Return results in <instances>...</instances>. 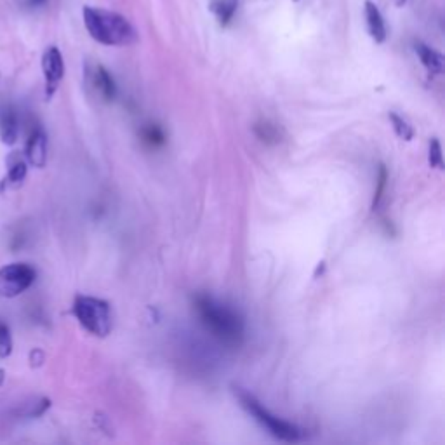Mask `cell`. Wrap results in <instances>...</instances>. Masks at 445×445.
Listing matches in <instances>:
<instances>
[{
	"instance_id": "obj_1",
	"label": "cell",
	"mask_w": 445,
	"mask_h": 445,
	"mask_svg": "<svg viewBox=\"0 0 445 445\" xmlns=\"http://www.w3.org/2000/svg\"><path fill=\"white\" fill-rule=\"evenodd\" d=\"M195 310L202 326L225 345H238L244 338V320L235 310L209 296L195 299Z\"/></svg>"
},
{
	"instance_id": "obj_2",
	"label": "cell",
	"mask_w": 445,
	"mask_h": 445,
	"mask_svg": "<svg viewBox=\"0 0 445 445\" xmlns=\"http://www.w3.org/2000/svg\"><path fill=\"white\" fill-rule=\"evenodd\" d=\"M84 23L91 37L103 45H117L126 47L137 42V34L129 19L120 16L119 12L106 11L101 8L86 5L84 11Z\"/></svg>"
},
{
	"instance_id": "obj_3",
	"label": "cell",
	"mask_w": 445,
	"mask_h": 445,
	"mask_svg": "<svg viewBox=\"0 0 445 445\" xmlns=\"http://www.w3.org/2000/svg\"><path fill=\"white\" fill-rule=\"evenodd\" d=\"M233 393L237 397V400L240 402L242 409L247 412L249 415H253L254 420L271 435V437L278 438L282 442H299L304 438V430L303 428L296 426V424L289 423L286 420H280L278 415L271 414L253 393L245 391L244 388H238L235 386Z\"/></svg>"
},
{
	"instance_id": "obj_4",
	"label": "cell",
	"mask_w": 445,
	"mask_h": 445,
	"mask_svg": "<svg viewBox=\"0 0 445 445\" xmlns=\"http://www.w3.org/2000/svg\"><path fill=\"white\" fill-rule=\"evenodd\" d=\"M73 315L87 332L104 338L111 330L110 304L93 296H77L73 301Z\"/></svg>"
},
{
	"instance_id": "obj_5",
	"label": "cell",
	"mask_w": 445,
	"mask_h": 445,
	"mask_svg": "<svg viewBox=\"0 0 445 445\" xmlns=\"http://www.w3.org/2000/svg\"><path fill=\"white\" fill-rule=\"evenodd\" d=\"M37 271L26 263H12L0 268V296L16 297L30 289Z\"/></svg>"
},
{
	"instance_id": "obj_6",
	"label": "cell",
	"mask_w": 445,
	"mask_h": 445,
	"mask_svg": "<svg viewBox=\"0 0 445 445\" xmlns=\"http://www.w3.org/2000/svg\"><path fill=\"white\" fill-rule=\"evenodd\" d=\"M42 71L45 78V98L51 100L65 77V61L58 47H47L42 56Z\"/></svg>"
},
{
	"instance_id": "obj_7",
	"label": "cell",
	"mask_w": 445,
	"mask_h": 445,
	"mask_svg": "<svg viewBox=\"0 0 445 445\" xmlns=\"http://www.w3.org/2000/svg\"><path fill=\"white\" fill-rule=\"evenodd\" d=\"M26 159L37 169L45 167V162H47V136L42 129L32 133L30 139L26 143Z\"/></svg>"
},
{
	"instance_id": "obj_8",
	"label": "cell",
	"mask_w": 445,
	"mask_h": 445,
	"mask_svg": "<svg viewBox=\"0 0 445 445\" xmlns=\"http://www.w3.org/2000/svg\"><path fill=\"white\" fill-rule=\"evenodd\" d=\"M364 11L369 35H371L376 44H383V42L386 41V37H388V32H386V25L385 19H383L381 11H379L378 5H376L374 2H371V0H365Z\"/></svg>"
},
{
	"instance_id": "obj_9",
	"label": "cell",
	"mask_w": 445,
	"mask_h": 445,
	"mask_svg": "<svg viewBox=\"0 0 445 445\" xmlns=\"http://www.w3.org/2000/svg\"><path fill=\"white\" fill-rule=\"evenodd\" d=\"M0 139L8 146L18 141V119L11 106L0 108Z\"/></svg>"
},
{
	"instance_id": "obj_10",
	"label": "cell",
	"mask_w": 445,
	"mask_h": 445,
	"mask_svg": "<svg viewBox=\"0 0 445 445\" xmlns=\"http://www.w3.org/2000/svg\"><path fill=\"white\" fill-rule=\"evenodd\" d=\"M91 78H93L94 89L98 91V94H100L104 101H111L113 98H115V94H117L115 80H113V77L108 73L106 68L96 67L94 68L93 77Z\"/></svg>"
},
{
	"instance_id": "obj_11",
	"label": "cell",
	"mask_w": 445,
	"mask_h": 445,
	"mask_svg": "<svg viewBox=\"0 0 445 445\" xmlns=\"http://www.w3.org/2000/svg\"><path fill=\"white\" fill-rule=\"evenodd\" d=\"M414 49L418 58H420L421 63H423V67L426 68L430 73L440 75L442 71H444V56H442L440 52L428 47V45H424L423 42H418V44L414 45Z\"/></svg>"
},
{
	"instance_id": "obj_12",
	"label": "cell",
	"mask_w": 445,
	"mask_h": 445,
	"mask_svg": "<svg viewBox=\"0 0 445 445\" xmlns=\"http://www.w3.org/2000/svg\"><path fill=\"white\" fill-rule=\"evenodd\" d=\"M237 8L238 0H211V4H209V9L221 26H227L233 19Z\"/></svg>"
},
{
	"instance_id": "obj_13",
	"label": "cell",
	"mask_w": 445,
	"mask_h": 445,
	"mask_svg": "<svg viewBox=\"0 0 445 445\" xmlns=\"http://www.w3.org/2000/svg\"><path fill=\"white\" fill-rule=\"evenodd\" d=\"M26 174H28V167H26V163L23 162V160L12 163L11 169H9L8 174H5V178L2 179V183H0V192L21 186L23 181H25Z\"/></svg>"
},
{
	"instance_id": "obj_14",
	"label": "cell",
	"mask_w": 445,
	"mask_h": 445,
	"mask_svg": "<svg viewBox=\"0 0 445 445\" xmlns=\"http://www.w3.org/2000/svg\"><path fill=\"white\" fill-rule=\"evenodd\" d=\"M389 122H391V126H393L395 129V134H397L400 139H404V141H411L412 137H414V129H412V126L407 122V120L402 119L400 115H397V113H389Z\"/></svg>"
},
{
	"instance_id": "obj_15",
	"label": "cell",
	"mask_w": 445,
	"mask_h": 445,
	"mask_svg": "<svg viewBox=\"0 0 445 445\" xmlns=\"http://www.w3.org/2000/svg\"><path fill=\"white\" fill-rule=\"evenodd\" d=\"M254 130H256L258 137H260L261 141H264V143H278V141H280V133H278V127L275 126V124L268 122V120L256 124Z\"/></svg>"
},
{
	"instance_id": "obj_16",
	"label": "cell",
	"mask_w": 445,
	"mask_h": 445,
	"mask_svg": "<svg viewBox=\"0 0 445 445\" xmlns=\"http://www.w3.org/2000/svg\"><path fill=\"white\" fill-rule=\"evenodd\" d=\"M141 136H143V141H145L146 145L153 146V148H157V146H162L163 143H166V134H163V130L160 129L159 126H155V124H152V126H146L145 129H143Z\"/></svg>"
},
{
	"instance_id": "obj_17",
	"label": "cell",
	"mask_w": 445,
	"mask_h": 445,
	"mask_svg": "<svg viewBox=\"0 0 445 445\" xmlns=\"http://www.w3.org/2000/svg\"><path fill=\"white\" fill-rule=\"evenodd\" d=\"M12 353L11 330L4 322H0V358H8Z\"/></svg>"
},
{
	"instance_id": "obj_18",
	"label": "cell",
	"mask_w": 445,
	"mask_h": 445,
	"mask_svg": "<svg viewBox=\"0 0 445 445\" xmlns=\"http://www.w3.org/2000/svg\"><path fill=\"white\" fill-rule=\"evenodd\" d=\"M428 162L435 169H444V159H442V146L438 139H431L430 150H428Z\"/></svg>"
},
{
	"instance_id": "obj_19",
	"label": "cell",
	"mask_w": 445,
	"mask_h": 445,
	"mask_svg": "<svg viewBox=\"0 0 445 445\" xmlns=\"http://www.w3.org/2000/svg\"><path fill=\"white\" fill-rule=\"evenodd\" d=\"M386 181H388V171H386L385 166H379V176H378V188H376L374 193V202H372V209L376 211V207L379 205L383 198V193H385L386 188Z\"/></svg>"
},
{
	"instance_id": "obj_20",
	"label": "cell",
	"mask_w": 445,
	"mask_h": 445,
	"mask_svg": "<svg viewBox=\"0 0 445 445\" xmlns=\"http://www.w3.org/2000/svg\"><path fill=\"white\" fill-rule=\"evenodd\" d=\"M42 360H44V355H42V352L41 350H34V352L30 353V362H32V365H41L42 364Z\"/></svg>"
},
{
	"instance_id": "obj_21",
	"label": "cell",
	"mask_w": 445,
	"mask_h": 445,
	"mask_svg": "<svg viewBox=\"0 0 445 445\" xmlns=\"http://www.w3.org/2000/svg\"><path fill=\"white\" fill-rule=\"evenodd\" d=\"M395 4H397L398 8H404V5L407 4V0H395Z\"/></svg>"
},
{
	"instance_id": "obj_22",
	"label": "cell",
	"mask_w": 445,
	"mask_h": 445,
	"mask_svg": "<svg viewBox=\"0 0 445 445\" xmlns=\"http://www.w3.org/2000/svg\"><path fill=\"white\" fill-rule=\"evenodd\" d=\"M45 0H30V4L32 5H41V4H44Z\"/></svg>"
},
{
	"instance_id": "obj_23",
	"label": "cell",
	"mask_w": 445,
	"mask_h": 445,
	"mask_svg": "<svg viewBox=\"0 0 445 445\" xmlns=\"http://www.w3.org/2000/svg\"><path fill=\"white\" fill-rule=\"evenodd\" d=\"M4 369H0V385H2V383H4Z\"/></svg>"
}]
</instances>
